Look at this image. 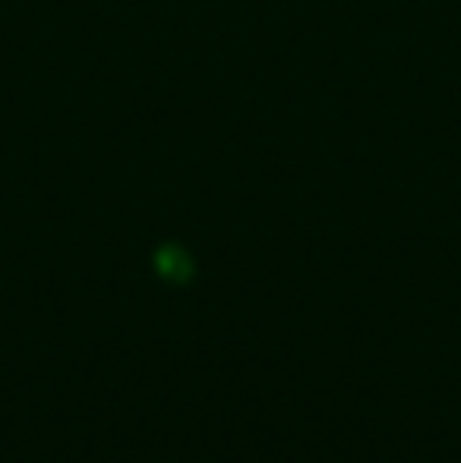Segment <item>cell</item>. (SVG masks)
Here are the masks:
<instances>
[{
  "instance_id": "cell-1",
  "label": "cell",
  "mask_w": 461,
  "mask_h": 463,
  "mask_svg": "<svg viewBox=\"0 0 461 463\" xmlns=\"http://www.w3.org/2000/svg\"><path fill=\"white\" fill-rule=\"evenodd\" d=\"M152 265L168 284H187V280L193 278V269H197V265H193V256L178 243L158 246L152 256Z\"/></svg>"
}]
</instances>
